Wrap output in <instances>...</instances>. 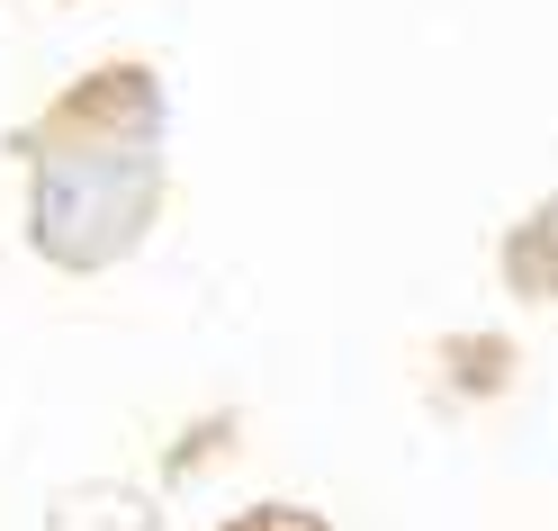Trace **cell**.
I'll list each match as a JSON object with an SVG mask.
<instances>
[{"label":"cell","mask_w":558,"mask_h":531,"mask_svg":"<svg viewBox=\"0 0 558 531\" xmlns=\"http://www.w3.org/2000/svg\"><path fill=\"white\" fill-rule=\"evenodd\" d=\"M505 378H513V342H505V334H450V387L496 397Z\"/></svg>","instance_id":"cell-4"},{"label":"cell","mask_w":558,"mask_h":531,"mask_svg":"<svg viewBox=\"0 0 558 531\" xmlns=\"http://www.w3.org/2000/svg\"><path fill=\"white\" fill-rule=\"evenodd\" d=\"M505 289H513V298H532V306L558 298V198H541L532 217L505 234Z\"/></svg>","instance_id":"cell-3"},{"label":"cell","mask_w":558,"mask_h":531,"mask_svg":"<svg viewBox=\"0 0 558 531\" xmlns=\"http://www.w3.org/2000/svg\"><path fill=\"white\" fill-rule=\"evenodd\" d=\"M154 198H162L154 145H46L37 198H27V243L54 270L90 279V270H109V262H126L145 243Z\"/></svg>","instance_id":"cell-1"},{"label":"cell","mask_w":558,"mask_h":531,"mask_svg":"<svg viewBox=\"0 0 558 531\" xmlns=\"http://www.w3.org/2000/svg\"><path fill=\"white\" fill-rule=\"evenodd\" d=\"M154 135H162V82L145 63H99L37 118L27 145H154Z\"/></svg>","instance_id":"cell-2"},{"label":"cell","mask_w":558,"mask_h":531,"mask_svg":"<svg viewBox=\"0 0 558 531\" xmlns=\"http://www.w3.org/2000/svg\"><path fill=\"white\" fill-rule=\"evenodd\" d=\"M226 531H333V522L306 514V505H253V514H234Z\"/></svg>","instance_id":"cell-5"}]
</instances>
